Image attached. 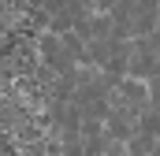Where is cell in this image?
<instances>
[{
    "instance_id": "cell-1",
    "label": "cell",
    "mask_w": 160,
    "mask_h": 156,
    "mask_svg": "<svg viewBox=\"0 0 160 156\" xmlns=\"http://www.w3.org/2000/svg\"><path fill=\"white\" fill-rule=\"evenodd\" d=\"M112 112H119L127 119H138L149 112V82H138V78H123L119 85L112 89Z\"/></svg>"
},
{
    "instance_id": "cell-2",
    "label": "cell",
    "mask_w": 160,
    "mask_h": 156,
    "mask_svg": "<svg viewBox=\"0 0 160 156\" xmlns=\"http://www.w3.org/2000/svg\"><path fill=\"white\" fill-rule=\"evenodd\" d=\"M41 48H45V60H48V67H52V71H63V75H71V71H75V63H78V60L71 56V48L63 45L60 34H48V37L41 41Z\"/></svg>"
},
{
    "instance_id": "cell-3",
    "label": "cell",
    "mask_w": 160,
    "mask_h": 156,
    "mask_svg": "<svg viewBox=\"0 0 160 156\" xmlns=\"http://www.w3.org/2000/svg\"><path fill=\"white\" fill-rule=\"evenodd\" d=\"M160 67V56L153 48H145V41H134V56H130V78L138 82H149Z\"/></svg>"
},
{
    "instance_id": "cell-4",
    "label": "cell",
    "mask_w": 160,
    "mask_h": 156,
    "mask_svg": "<svg viewBox=\"0 0 160 156\" xmlns=\"http://www.w3.org/2000/svg\"><path fill=\"white\" fill-rule=\"evenodd\" d=\"M160 145V138H153V134H145V130H138L130 141H127V153L130 156H153Z\"/></svg>"
},
{
    "instance_id": "cell-5",
    "label": "cell",
    "mask_w": 160,
    "mask_h": 156,
    "mask_svg": "<svg viewBox=\"0 0 160 156\" xmlns=\"http://www.w3.org/2000/svg\"><path fill=\"white\" fill-rule=\"evenodd\" d=\"M149 108H153V112H160V75L149 78Z\"/></svg>"
},
{
    "instance_id": "cell-6",
    "label": "cell",
    "mask_w": 160,
    "mask_h": 156,
    "mask_svg": "<svg viewBox=\"0 0 160 156\" xmlns=\"http://www.w3.org/2000/svg\"><path fill=\"white\" fill-rule=\"evenodd\" d=\"M104 156H130V153H127V145H119V141H112V149H108Z\"/></svg>"
},
{
    "instance_id": "cell-7",
    "label": "cell",
    "mask_w": 160,
    "mask_h": 156,
    "mask_svg": "<svg viewBox=\"0 0 160 156\" xmlns=\"http://www.w3.org/2000/svg\"><path fill=\"white\" fill-rule=\"evenodd\" d=\"M157 30H160V11H157Z\"/></svg>"
}]
</instances>
